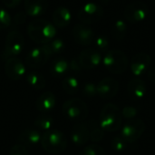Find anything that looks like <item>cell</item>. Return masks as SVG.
<instances>
[{
	"label": "cell",
	"mask_w": 155,
	"mask_h": 155,
	"mask_svg": "<svg viewBox=\"0 0 155 155\" xmlns=\"http://www.w3.org/2000/svg\"><path fill=\"white\" fill-rule=\"evenodd\" d=\"M27 33L34 42L45 45L54 37L56 29L50 22L43 19H36L29 24Z\"/></svg>",
	"instance_id": "6da1fadb"
},
{
	"label": "cell",
	"mask_w": 155,
	"mask_h": 155,
	"mask_svg": "<svg viewBox=\"0 0 155 155\" xmlns=\"http://www.w3.org/2000/svg\"><path fill=\"white\" fill-rule=\"evenodd\" d=\"M40 143L44 151L51 154H59L65 151L67 140L63 132L55 129L45 131L41 137Z\"/></svg>",
	"instance_id": "7a4b0ae2"
},
{
	"label": "cell",
	"mask_w": 155,
	"mask_h": 155,
	"mask_svg": "<svg viewBox=\"0 0 155 155\" xmlns=\"http://www.w3.org/2000/svg\"><path fill=\"white\" fill-rule=\"evenodd\" d=\"M122 119L119 107L114 104H107L100 113L99 124L104 132H117L122 127Z\"/></svg>",
	"instance_id": "3957f363"
},
{
	"label": "cell",
	"mask_w": 155,
	"mask_h": 155,
	"mask_svg": "<svg viewBox=\"0 0 155 155\" xmlns=\"http://www.w3.org/2000/svg\"><path fill=\"white\" fill-rule=\"evenodd\" d=\"M103 63L107 71L114 74L124 73L128 67V58L119 49L108 50L103 59Z\"/></svg>",
	"instance_id": "277c9868"
},
{
	"label": "cell",
	"mask_w": 155,
	"mask_h": 155,
	"mask_svg": "<svg viewBox=\"0 0 155 155\" xmlns=\"http://www.w3.org/2000/svg\"><path fill=\"white\" fill-rule=\"evenodd\" d=\"M63 114L69 120L81 122L88 116V107L80 98H71L64 103L62 106Z\"/></svg>",
	"instance_id": "5b68a950"
},
{
	"label": "cell",
	"mask_w": 155,
	"mask_h": 155,
	"mask_svg": "<svg viewBox=\"0 0 155 155\" xmlns=\"http://www.w3.org/2000/svg\"><path fill=\"white\" fill-rule=\"evenodd\" d=\"M24 47V37L22 34L16 30H13L8 33L5 44V47L2 53V59L6 61L9 58L18 55Z\"/></svg>",
	"instance_id": "8992f818"
},
{
	"label": "cell",
	"mask_w": 155,
	"mask_h": 155,
	"mask_svg": "<svg viewBox=\"0 0 155 155\" xmlns=\"http://www.w3.org/2000/svg\"><path fill=\"white\" fill-rule=\"evenodd\" d=\"M149 14L147 5L141 0H135L126 5L124 11V18L130 23H140L145 20Z\"/></svg>",
	"instance_id": "52a82bcc"
},
{
	"label": "cell",
	"mask_w": 155,
	"mask_h": 155,
	"mask_svg": "<svg viewBox=\"0 0 155 155\" xmlns=\"http://www.w3.org/2000/svg\"><path fill=\"white\" fill-rule=\"evenodd\" d=\"M146 125L142 119L134 118L128 120V122L123 126L121 131V136L129 143L136 142L145 132Z\"/></svg>",
	"instance_id": "ba28073f"
},
{
	"label": "cell",
	"mask_w": 155,
	"mask_h": 155,
	"mask_svg": "<svg viewBox=\"0 0 155 155\" xmlns=\"http://www.w3.org/2000/svg\"><path fill=\"white\" fill-rule=\"evenodd\" d=\"M103 15V7L94 2L85 4L78 12V18L84 25H91L96 23L101 20Z\"/></svg>",
	"instance_id": "9c48e42d"
},
{
	"label": "cell",
	"mask_w": 155,
	"mask_h": 155,
	"mask_svg": "<svg viewBox=\"0 0 155 155\" xmlns=\"http://www.w3.org/2000/svg\"><path fill=\"white\" fill-rule=\"evenodd\" d=\"M97 94L104 100H110L116 96L119 90V83L113 77L102 79L96 85Z\"/></svg>",
	"instance_id": "30bf717a"
},
{
	"label": "cell",
	"mask_w": 155,
	"mask_h": 155,
	"mask_svg": "<svg viewBox=\"0 0 155 155\" xmlns=\"http://www.w3.org/2000/svg\"><path fill=\"white\" fill-rule=\"evenodd\" d=\"M72 35L74 41L78 45L83 46L90 45L92 43L94 42L95 39V34L94 30L84 24L76 25L73 28Z\"/></svg>",
	"instance_id": "8fae6325"
},
{
	"label": "cell",
	"mask_w": 155,
	"mask_h": 155,
	"mask_svg": "<svg viewBox=\"0 0 155 155\" xmlns=\"http://www.w3.org/2000/svg\"><path fill=\"white\" fill-rule=\"evenodd\" d=\"M78 60L83 69L90 70L98 66L102 61V55L99 51L93 48L83 50L78 56Z\"/></svg>",
	"instance_id": "7c38bea8"
},
{
	"label": "cell",
	"mask_w": 155,
	"mask_h": 155,
	"mask_svg": "<svg viewBox=\"0 0 155 155\" xmlns=\"http://www.w3.org/2000/svg\"><path fill=\"white\" fill-rule=\"evenodd\" d=\"M5 72L7 77L13 81L20 80L25 74V66L17 57H12L5 61Z\"/></svg>",
	"instance_id": "4fadbf2b"
},
{
	"label": "cell",
	"mask_w": 155,
	"mask_h": 155,
	"mask_svg": "<svg viewBox=\"0 0 155 155\" xmlns=\"http://www.w3.org/2000/svg\"><path fill=\"white\" fill-rule=\"evenodd\" d=\"M151 56L146 53H138L133 56L130 64L131 71L135 76L143 74L151 64Z\"/></svg>",
	"instance_id": "5bb4252c"
},
{
	"label": "cell",
	"mask_w": 155,
	"mask_h": 155,
	"mask_svg": "<svg viewBox=\"0 0 155 155\" xmlns=\"http://www.w3.org/2000/svg\"><path fill=\"white\" fill-rule=\"evenodd\" d=\"M49 55L45 52L42 47L33 48L26 55L25 64L28 67L33 69H37L42 67L46 64L49 59Z\"/></svg>",
	"instance_id": "9a60e30c"
},
{
	"label": "cell",
	"mask_w": 155,
	"mask_h": 155,
	"mask_svg": "<svg viewBox=\"0 0 155 155\" xmlns=\"http://www.w3.org/2000/svg\"><path fill=\"white\" fill-rule=\"evenodd\" d=\"M147 93V86L143 80L141 78H134L127 84L128 96L133 100L143 99Z\"/></svg>",
	"instance_id": "2e32d148"
},
{
	"label": "cell",
	"mask_w": 155,
	"mask_h": 155,
	"mask_svg": "<svg viewBox=\"0 0 155 155\" xmlns=\"http://www.w3.org/2000/svg\"><path fill=\"white\" fill-rule=\"evenodd\" d=\"M71 139L73 143L78 146H83L87 143L90 139L89 128L85 124H76L71 131Z\"/></svg>",
	"instance_id": "e0dca14e"
},
{
	"label": "cell",
	"mask_w": 155,
	"mask_h": 155,
	"mask_svg": "<svg viewBox=\"0 0 155 155\" xmlns=\"http://www.w3.org/2000/svg\"><path fill=\"white\" fill-rule=\"evenodd\" d=\"M56 104V97L54 93L47 91L42 94L36 100V109L42 114H47L51 112Z\"/></svg>",
	"instance_id": "ac0fdd59"
},
{
	"label": "cell",
	"mask_w": 155,
	"mask_h": 155,
	"mask_svg": "<svg viewBox=\"0 0 155 155\" xmlns=\"http://www.w3.org/2000/svg\"><path fill=\"white\" fill-rule=\"evenodd\" d=\"M25 13L31 16H37L44 14L48 7V0H25Z\"/></svg>",
	"instance_id": "d6986e66"
},
{
	"label": "cell",
	"mask_w": 155,
	"mask_h": 155,
	"mask_svg": "<svg viewBox=\"0 0 155 155\" xmlns=\"http://www.w3.org/2000/svg\"><path fill=\"white\" fill-rule=\"evenodd\" d=\"M42 134L38 130L26 129L23 131L18 136V143L24 146H33L40 143Z\"/></svg>",
	"instance_id": "ffe728a7"
},
{
	"label": "cell",
	"mask_w": 155,
	"mask_h": 155,
	"mask_svg": "<svg viewBox=\"0 0 155 155\" xmlns=\"http://www.w3.org/2000/svg\"><path fill=\"white\" fill-rule=\"evenodd\" d=\"M72 19L71 12L64 6L56 8L53 13V22L55 26L59 28H64L67 26Z\"/></svg>",
	"instance_id": "44dd1931"
},
{
	"label": "cell",
	"mask_w": 155,
	"mask_h": 155,
	"mask_svg": "<svg viewBox=\"0 0 155 155\" xmlns=\"http://www.w3.org/2000/svg\"><path fill=\"white\" fill-rule=\"evenodd\" d=\"M69 70V63L63 58L54 59L50 66V73L54 77H61Z\"/></svg>",
	"instance_id": "7402d4cb"
},
{
	"label": "cell",
	"mask_w": 155,
	"mask_h": 155,
	"mask_svg": "<svg viewBox=\"0 0 155 155\" xmlns=\"http://www.w3.org/2000/svg\"><path fill=\"white\" fill-rule=\"evenodd\" d=\"M41 47L45 50V52L49 56H51L52 54H59V53L63 52L65 47V45L63 40L54 39V40H51L50 42L43 45Z\"/></svg>",
	"instance_id": "603a6c76"
},
{
	"label": "cell",
	"mask_w": 155,
	"mask_h": 155,
	"mask_svg": "<svg viewBox=\"0 0 155 155\" xmlns=\"http://www.w3.org/2000/svg\"><path fill=\"white\" fill-rule=\"evenodd\" d=\"M112 35L116 41H122L127 33V24L124 20H116L112 27Z\"/></svg>",
	"instance_id": "cb8c5ba5"
},
{
	"label": "cell",
	"mask_w": 155,
	"mask_h": 155,
	"mask_svg": "<svg viewBox=\"0 0 155 155\" xmlns=\"http://www.w3.org/2000/svg\"><path fill=\"white\" fill-rule=\"evenodd\" d=\"M28 84L35 90H41L45 86V77L37 72H30L26 75Z\"/></svg>",
	"instance_id": "d4e9b609"
},
{
	"label": "cell",
	"mask_w": 155,
	"mask_h": 155,
	"mask_svg": "<svg viewBox=\"0 0 155 155\" xmlns=\"http://www.w3.org/2000/svg\"><path fill=\"white\" fill-rule=\"evenodd\" d=\"M88 126L91 141L94 143L101 142L104 137V130L100 126V124L96 121H91L88 124Z\"/></svg>",
	"instance_id": "484cf974"
},
{
	"label": "cell",
	"mask_w": 155,
	"mask_h": 155,
	"mask_svg": "<svg viewBox=\"0 0 155 155\" xmlns=\"http://www.w3.org/2000/svg\"><path fill=\"white\" fill-rule=\"evenodd\" d=\"M62 88L66 94L70 95L75 94L79 90V82L74 76L65 77L62 82Z\"/></svg>",
	"instance_id": "4316f807"
},
{
	"label": "cell",
	"mask_w": 155,
	"mask_h": 155,
	"mask_svg": "<svg viewBox=\"0 0 155 155\" xmlns=\"http://www.w3.org/2000/svg\"><path fill=\"white\" fill-rule=\"evenodd\" d=\"M54 124V120L51 116L47 115L46 114H44L40 116H38L35 122L34 125L39 129V130H44V131H48L51 129V127Z\"/></svg>",
	"instance_id": "83f0119b"
},
{
	"label": "cell",
	"mask_w": 155,
	"mask_h": 155,
	"mask_svg": "<svg viewBox=\"0 0 155 155\" xmlns=\"http://www.w3.org/2000/svg\"><path fill=\"white\" fill-rule=\"evenodd\" d=\"M81 155H106V152L97 144H91L81 151Z\"/></svg>",
	"instance_id": "f1b7e54d"
},
{
	"label": "cell",
	"mask_w": 155,
	"mask_h": 155,
	"mask_svg": "<svg viewBox=\"0 0 155 155\" xmlns=\"http://www.w3.org/2000/svg\"><path fill=\"white\" fill-rule=\"evenodd\" d=\"M128 143L122 136H115L112 140V147L116 152H123L127 148Z\"/></svg>",
	"instance_id": "f546056e"
},
{
	"label": "cell",
	"mask_w": 155,
	"mask_h": 155,
	"mask_svg": "<svg viewBox=\"0 0 155 155\" xmlns=\"http://www.w3.org/2000/svg\"><path fill=\"white\" fill-rule=\"evenodd\" d=\"M94 44H95V47H96L97 51H99V52H107L108 51L109 41L105 36L100 35V36L96 37L94 39Z\"/></svg>",
	"instance_id": "4dcf8cb0"
},
{
	"label": "cell",
	"mask_w": 155,
	"mask_h": 155,
	"mask_svg": "<svg viewBox=\"0 0 155 155\" xmlns=\"http://www.w3.org/2000/svg\"><path fill=\"white\" fill-rule=\"evenodd\" d=\"M83 94L88 98H93L97 94V88L94 83H86L83 87Z\"/></svg>",
	"instance_id": "1f68e13d"
},
{
	"label": "cell",
	"mask_w": 155,
	"mask_h": 155,
	"mask_svg": "<svg viewBox=\"0 0 155 155\" xmlns=\"http://www.w3.org/2000/svg\"><path fill=\"white\" fill-rule=\"evenodd\" d=\"M121 114L124 118L132 120V119L136 118L138 112H137V109L134 106H124L123 110L121 111Z\"/></svg>",
	"instance_id": "d6a6232c"
},
{
	"label": "cell",
	"mask_w": 155,
	"mask_h": 155,
	"mask_svg": "<svg viewBox=\"0 0 155 155\" xmlns=\"http://www.w3.org/2000/svg\"><path fill=\"white\" fill-rule=\"evenodd\" d=\"M11 23L12 20L7 11L3 8H0V29H5L8 27Z\"/></svg>",
	"instance_id": "836d02e7"
},
{
	"label": "cell",
	"mask_w": 155,
	"mask_h": 155,
	"mask_svg": "<svg viewBox=\"0 0 155 155\" xmlns=\"http://www.w3.org/2000/svg\"><path fill=\"white\" fill-rule=\"evenodd\" d=\"M10 155H29V153L26 149L25 146L18 143L15 144L14 146H12V148L10 149Z\"/></svg>",
	"instance_id": "e575fe53"
},
{
	"label": "cell",
	"mask_w": 155,
	"mask_h": 155,
	"mask_svg": "<svg viewBox=\"0 0 155 155\" xmlns=\"http://www.w3.org/2000/svg\"><path fill=\"white\" fill-rule=\"evenodd\" d=\"M69 68H70L71 70L74 71V72H79V71L83 70V68H82V66H81V64H80V62H79V60H78V57L73 59V60L70 62V64H69Z\"/></svg>",
	"instance_id": "d590c367"
},
{
	"label": "cell",
	"mask_w": 155,
	"mask_h": 155,
	"mask_svg": "<svg viewBox=\"0 0 155 155\" xmlns=\"http://www.w3.org/2000/svg\"><path fill=\"white\" fill-rule=\"evenodd\" d=\"M26 19V15L25 13L24 12H19L17 13L15 15V18H14V24H16V25H19V24H22L25 21Z\"/></svg>",
	"instance_id": "8d00e7d4"
},
{
	"label": "cell",
	"mask_w": 155,
	"mask_h": 155,
	"mask_svg": "<svg viewBox=\"0 0 155 155\" xmlns=\"http://www.w3.org/2000/svg\"><path fill=\"white\" fill-rule=\"evenodd\" d=\"M20 2H21V0H3L4 5L6 7H9V8L16 7L20 4Z\"/></svg>",
	"instance_id": "74e56055"
},
{
	"label": "cell",
	"mask_w": 155,
	"mask_h": 155,
	"mask_svg": "<svg viewBox=\"0 0 155 155\" xmlns=\"http://www.w3.org/2000/svg\"><path fill=\"white\" fill-rule=\"evenodd\" d=\"M148 78H149L151 83H153V84H155V66L149 70V72H148Z\"/></svg>",
	"instance_id": "f35d334b"
},
{
	"label": "cell",
	"mask_w": 155,
	"mask_h": 155,
	"mask_svg": "<svg viewBox=\"0 0 155 155\" xmlns=\"http://www.w3.org/2000/svg\"><path fill=\"white\" fill-rule=\"evenodd\" d=\"M99 1H100L101 3H103V4H106V3H108L110 0H99Z\"/></svg>",
	"instance_id": "ab89813d"
},
{
	"label": "cell",
	"mask_w": 155,
	"mask_h": 155,
	"mask_svg": "<svg viewBox=\"0 0 155 155\" xmlns=\"http://www.w3.org/2000/svg\"><path fill=\"white\" fill-rule=\"evenodd\" d=\"M154 5H155V0H154Z\"/></svg>",
	"instance_id": "60d3db41"
}]
</instances>
